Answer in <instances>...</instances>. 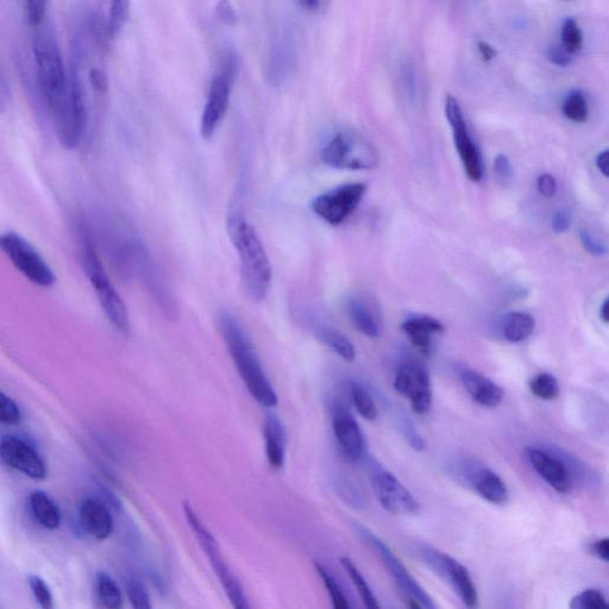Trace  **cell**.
Here are the masks:
<instances>
[{
    "label": "cell",
    "instance_id": "1",
    "mask_svg": "<svg viewBox=\"0 0 609 609\" xmlns=\"http://www.w3.org/2000/svg\"><path fill=\"white\" fill-rule=\"evenodd\" d=\"M35 31L34 54L41 98L62 146L66 149L77 148L87 125L84 87L80 77L81 58L73 54L71 72L68 74L53 28L45 21Z\"/></svg>",
    "mask_w": 609,
    "mask_h": 609
},
{
    "label": "cell",
    "instance_id": "2",
    "mask_svg": "<svg viewBox=\"0 0 609 609\" xmlns=\"http://www.w3.org/2000/svg\"><path fill=\"white\" fill-rule=\"evenodd\" d=\"M226 226L240 260L244 293L254 303H261L268 297L273 279L272 265L265 246L253 224L241 213H231Z\"/></svg>",
    "mask_w": 609,
    "mask_h": 609
},
{
    "label": "cell",
    "instance_id": "3",
    "mask_svg": "<svg viewBox=\"0 0 609 609\" xmlns=\"http://www.w3.org/2000/svg\"><path fill=\"white\" fill-rule=\"evenodd\" d=\"M219 328H221L231 359L251 397L266 408L278 405V395L267 378L260 357L240 322L231 313L225 312L219 318Z\"/></svg>",
    "mask_w": 609,
    "mask_h": 609
},
{
    "label": "cell",
    "instance_id": "4",
    "mask_svg": "<svg viewBox=\"0 0 609 609\" xmlns=\"http://www.w3.org/2000/svg\"><path fill=\"white\" fill-rule=\"evenodd\" d=\"M81 261L87 278H89L94 292H96L100 305L103 307L106 317L111 324L128 335L130 332V319L124 300L113 286L108 273H106L102 260L94 244L91 231L84 222L78 226Z\"/></svg>",
    "mask_w": 609,
    "mask_h": 609
},
{
    "label": "cell",
    "instance_id": "5",
    "mask_svg": "<svg viewBox=\"0 0 609 609\" xmlns=\"http://www.w3.org/2000/svg\"><path fill=\"white\" fill-rule=\"evenodd\" d=\"M182 507H184L188 525H190L194 535L198 538L199 544L202 546L205 555L209 558L211 567L213 571H215L219 582H221L231 605L237 609H248L250 606L246 594H244L240 581H238L236 575L232 573L229 565L226 564L216 538L213 537L210 530L207 529L202 519L199 518L197 512L193 510V507L188 504L187 501L184 502Z\"/></svg>",
    "mask_w": 609,
    "mask_h": 609
},
{
    "label": "cell",
    "instance_id": "6",
    "mask_svg": "<svg viewBox=\"0 0 609 609\" xmlns=\"http://www.w3.org/2000/svg\"><path fill=\"white\" fill-rule=\"evenodd\" d=\"M356 535L360 537L364 544L368 545L384 563L388 573L391 574L395 583L405 596L408 607L435 609L436 604L425 589L419 585L416 579L410 574L403 563L394 552L388 548L384 541L362 525H355Z\"/></svg>",
    "mask_w": 609,
    "mask_h": 609
},
{
    "label": "cell",
    "instance_id": "7",
    "mask_svg": "<svg viewBox=\"0 0 609 609\" xmlns=\"http://www.w3.org/2000/svg\"><path fill=\"white\" fill-rule=\"evenodd\" d=\"M238 66L240 65H238L237 56L232 52L226 54L221 69L212 80L202 119H200V134L204 140H211L216 134L229 109Z\"/></svg>",
    "mask_w": 609,
    "mask_h": 609
},
{
    "label": "cell",
    "instance_id": "8",
    "mask_svg": "<svg viewBox=\"0 0 609 609\" xmlns=\"http://www.w3.org/2000/svg\"><path fill=\"white\" fill-rule=\"evenodd\" d=\"M322 161L331 168L363 171L379 165V154L363 138L350 133H338L325 144Z\"/></svg>",
    "mask_w": 609,
    "mask_h": 609
},
{
    "label": "cell",
    "instance_id": "9",
    "mask_svg": "<svg viewBox=\"0 0 609 609\" xmlns=\"http://www.w3.org/2000/svg\"><path fill=\"white\" fill-rule=\"evenodd\" d=\"M0 250L18 272L34 285L49 288L55 285L56 276L47 261L24 237L10 231L0 236Z\"/></svg>",
    "mask_w": 609,
    "mask_h": 609
},
{
    "label": "cell",
    "instance_id": "10",
    "mask_svg": "<svg viewBox=\"0 0 609 609\" xmlns=\"http://www.w3.org/2000/svg\"><path fill=\"white\" fill-rule=\"evenodd\" d=\"M367 469L376 498L386 511L395 516H413L420 511L412 493L374 457H367Z\"/></svg>",
    "mask_w": 609,
    "mask_h": 609
},
{
    "label": "cell",
    "instance_id": "11",
    "mask_svg": "<svg viewBox=\"0 0 609 609\" xmlns=\"http://www.w3.org/2000/svg\"><path fill=\"white\" fill-rule=\"evenodd\" d=\"M417 551L420 560L454 589L464 605L469 608L479 605V594L472 575L463 564L431 546H419Z\"/></svg>",
    "mask_w": 609,
    "mask_h": 609
},
{
    "label": "cell",
    "instance_id": "12",
    "mask_svg": "<svg viewBox=\"0 0 609 609\" xmlns=\"http://www.w3.org/2000/svg\"><path fill=\"white\" fill-rule=\"evenodd\" d=\"M366 192L367 186L361 182L341 185L319 194L311 209L325 223L341 225L357 210Z\"/></svg>",
    "mask_w": 609,
    "mask_h": 609
},
{
    "label": "cell",
    "instance_id": "13",
    "mask_svg": "<svg viewBox=\"0 0 609 609\" xmlns=\"http://www.w3.org/2000/svg\"><path fill=\"white\" fill-rule=\"evenodd\" d=\"M445 116L452 129L455 148L466 172L467 177L473 182H480L483 178V162L480 149L470 135L466 119L457 99L448 94L445 99Z\"/></svg>",
    "mask_w": 609,
    "mask_h": 609
},
{
    "label": "cell",
    "instance_id": "14",
    "mask_svg": "<svg viewBox=\"0 0 609 609\" xmlns=\"http://www.w3.org/2000/svg\"><path fill=\"white\" fill-rule=\"evenodd\" d=\"M131 250V260L136 266L137 273L141 275L143 284L156 304L159 305L165 316L171 320H178L179 306L171 290H169L166 280L163 279L158 266L152 256L148 253L146 246L140 241L133 242Z\"/></svg>",
    "mask_w": 609,
    "mask_h": 609
},
{
    "label": "cell",
    "instance_id": "15",
    "mask_svg": "<svg viewBox=\"0 0 609 609\" xmlns=\"http://www.w3.org/2000/svg\"><path fill=\"white\" fill-rule=\"evenodd\" d=\"M394 388L411 401L414 413L419 416L429 413L433 403L430 374L423 364L406 362L401 364L394 378Z\"/></svg>",
    "mask_w": 609,
    "mask_h": 609
},
{
    "label": "cell",
    "instance_id": "16",
    "mask_svg": "<svg viewBox=\"0 0 609 609\" xmlns=\"http://www.w3.org/2000/svg\"><path fill=\"white\" fill-rule=\"evenodd\" d=\"M527 461L535 472L557 493L567 494L573 488V469L560 455L548 449L531 447L526 449Z\"/></svg>",
    "mask_w": 609,
    "mask_h": 609
},
{
    "label": "cell",
    "instance_id": "17",
    "mask_svg": "<svg viewBox=\"0 0 609 609\" xmlns=\"http://www.w3.org/2000/svg\"><path fill=\"white\" fill-rule=\"evenodd\" d=\"M0 458L17 472L33 480H43L47 476L46 463L37 451L22 438L8 436L0 441Z\"/></svg>",
    "mask_w": 609,
    "mask_h": 609
},
{
    "label": "cell",
    "instance_id": "18",
    "mask_svg": "<svg viewBox=\"0 0 609 609\" xmlns=\"http://www.w3.org/2000/svg\"><path fill=\"white\" fill-rule=\"evenodd\" d=\"M458 475L489 504L501 506L507 504L510 499L505 481L492 469L479 466L477 463H464Z\"/></svg>",
    "mask_w": 609,
    "mask_h": 609
},
{
    "label": "cell",
    "instance_id": "19",
    "mask_svg": "<svg viewBox=\"0 0 609 609\" xmlns=\"http://www.w3.org/2000/svg\"><path fill=\"white\" fill-rule=\"evenodd\" d=\"M332 428L339 448L350 461H360L367 456V445L359 423L347 408L337 405L332 412Z\"/></svg>",
    "mask_w": 609,
    "mask_h": 609
},
{
    "label": "cell",
    "instance_id": "20",
    "mask_svg": "<svg viewBox=\"0 0 609 609\" xmlns=\"http://www.w3.org/2000/svg\"><path fill=\"white\" fill-rule=\"evenodd\" d=\"M458 376H460L464 389L476 404L486 408H495L504 399V389L476 370L463 367L458 370Z\"/></svg>",
    "mask_w": 609,
    "mask_h": 609
},
{
    "label": "cell",
    "instance_id": "21",
    "mask_svg": "<svg viewBox=\"0 0 609 609\" xmlns=\"http://www.w3.org/2000/svg\"><path fill=\"white\" fill-rule=\"evenodd\" d=\"M80 524L83 530L97 541H106L115 527L109 507L94 499H86L81 504Z\"/></svg>",
    "mask_w": 609,
    "mask_h": 609
},
{
    "label": "cell",
    "instance_id": "22",
    "mask_svg": "<svg viewBox=\"0 0 609 609\" xmlns=\"http://www.w3.org/2000/svg\"><path fill=\"white\" fill-rule=\"evenodd\" d=\"M401 330L419 353L429 355L432 350L433 338L443 334L444 325L436 318L419 316L407 319L401 325Z\"/></svg>",
    "mask_w": 609,
    "mask_h": 609
},
{
    "label": "cell",
    "instance_id": "23",
    "mask_svg": "<svg viewBox=\"0 0 609 609\" xmlns=\"http://www.w3.org/2000/svg\"><path fill=\"white\" fill-rule=\"evenodd\" d=\"M263 436H265L266 455L269 464L274 469L285 466L287 435L284 424L275 414L269 413L263 424Z\"/></svg>",
    "mask_w": 609,
    "mask_h": 609
},
{
    "label": "cell",
    "instance_id": "24",
    "mask_svg": "<svg viewBox=\"0 0 609 609\" xmlns=\"http://www.w3.org/2000/svg\"><path fill=\"white\" fill-rule=\"evenodd\" d=\"M347 313L350 322L362 335L369 338H379L381 324L378 312L374 306L362 297H353L347 301Z\"/></svg>",
    "mask_w": 609,
    "mask_h": 609
},
{
    "label": "cell",
    "instance_id": "25",
    "mask_svg": "<svg viewBox=\"0 0 609 609\" xmlns=\"http://www.w3.org/2000/svg\"><path fill=\"white\" fill-rule=\"evenodd\" d=\"M312 330L313 335L316 336L318 341L334 351L342 360L349 363L355 361L356 350L354 344L341 331H338L334 326L322 322L315 323Z\"/></svg>",
    "mask_w": 609,
    "mask_h": 609
},
{
    "label": "cell",
    "instance_id": "26",
    "mask_svg": "<svg viewBox=\"0 0 609 609\" xmlns=\"http://www.w3.org/2000/svg\"><path fill=\"white\" fill-rule=\"evenodd\" d=\"M30 508L34 517L48 530H55L61 524V512L46 493L34 492L30 495Z\"/></svg>",
    "mask_w": 609,
    "mask_h": 609
},
{
    "label": "cell",
    "instance_id": "27",
    "mask_svg": "<svg viewBox=\"0 0 609 609\" xmlns=\"http://www.w3.org/2000/svg\"><path fill=\"white\" fill-rule=\"evenodd\" d=\"M535 326V318L529 315V313L512 312L504 319V324H502V335H504L508 342H523L533 334Z\"/></svg>",
    "mask_w": 609,
    "mask_h": 609
},
{
    "label": "cell",
    "instance_id": "28",
    "mask_svg": "<svg viewBox=\"0 0 609 609\" xmlns=\"http://www.w3.org/2000/svg\"><path fill=\"white\" fill-rule=\"evenodd\" d=\"M97 596L100 605L105 608L118 609L123 605L121 589L109 574L100 573L96 577Z\"/></svg>",
    "mask_w": 609,
    "mask_h": 609
},
{
    "label": "cell",
    "instance_id": "29",
    "mask_svg": "<svg viewBox=\"0 0 609 609\" xmlns=\"http://www.w3.org/2000/svg\"><path fill=\"white\" fill-rule=\"evenodd\" d=\"M341 564L344 570L347 571L350 580L353 581L357 592H359L361 596L364 606L370 609L380 608L379 601L376 599L372 588L369 587L368 582L366 579H364L361 571L357 569L354 562L349 560V558L344 557L341 560Z\"/></svg>",
    "mask_w": 609,
    "mask_h": 609
},
{
    "label": "cell",
    "instance_id": "30",
    "mask_svg": "<svg viewBox=\"0 0 609 609\" xmlns=\"http://www.w3.org/2000/svg\"><path fill=\"white\" fill-rule=\"evenodd\" d=\"M350 395L353 399L356 411L367 420H375L379 416V407L376 405L372 394L359 382H351Z\"/></svg>",
    "mask_w": 609,
    "mask_h": 609
},
{
    "label": "cell",
    "instance_id": "31",
    "mask_svg": "<svg viewBox=\"0 0 609 609\" xmlns=\"http://www.w3.org/2000/svg\"><path fill=\"white\" fill-rule=\"evenodd\" d=\"M130 14V0H110L108 24L106 33L110 37H116L121 33Z\"/></svg>",
    "mask_w": 609,
    "mask_h": 609
},
{
    "label": "cell",
    "instance_id": "32",
    "mask_svg": "<svg viewBox=\"0 0 609 609\" xmlns=\"http://www.w3.org/2000/svg\"><path fill=\"white\" fill-rule=\"evenodd\" d=\"M530 389L537 398L551 401L560 395V384L554 375L542 373L535 376L530 381Z\"/></svg>",
    "mask_w": 609,
    "mask_h": 609
},
{
    "label": "cell",
    "instance_id": "33",
    "mask_svg": "<svg viewBox=\"0 0 609 609\" xmlns=\"http://www.w3.org/2000/svg\"><path fill=\"white\" fill-rule=\"evenodd\" d=\"M563 113L571 122L585 123L588 118V103L585 94L579 91L571 92L564 100Z\"/></svg>",
    "mask_w": 609,
    "mask_h": 609
},
{
    "label": "cell",
    "instance_id": "34",
    "mask_svg": "<svg viewBox=\"0 0 609 609\" xmlns=\"http://www.w3.org/2000/svg\"><path fill=\"white\" fill-rule=\"evenodd\" d=\"M316 570L320 579H322L326 590L330 595L332 605H334L337 609H348L349 602L347 600V596L344 595L343 590L339 587L337 581L334 579L328 570H326L323 565L316 564Z\"/></svg>",
    "mask_w": 609,
    "mask_h": 609
},
{
    "label": "cell",
    "instance_id": "35",
    "mask_svg": "<svg viewBox=\"0 0 609 609\" xmlns=\"http://www.w3.org/2000/svg\"><path fill=\"white\" fill-rule=\"evenodd\" d=\"M127 593L131 606L136 609H150L152 602L146 585L138 576H130L127 581Z\"/></svg>",
    "mask_w": 609,
    "mask_h": 609
},
{
    "label": "cell",
    "instance_id": "36",
    "mask_svg": "<svg viewBox=\"0 0 609 609\" xmlns=\"http://www.w3.org/2000/svg\"><path fill=\"white\" fill-rule=\"evenodd\" d=\"M583 43L582 31L575 20L568 18L562 27V46L571 55L581 52Z\"/></svg>",
    "mask_w": 609,
    "mask_h": 609
},
{
    "label": "cell",
    "instance_id": "37",
    "mask_svg": "<svg viewBox=\"0 0 609 609\" xmlns=\"http://www.w3.org/2000/svg\"><path fill=\"white\" fill-rule=\"evenodd\" d=\"M606 596L598 589H587L571 599L573 609H601L607 607Z\"/></svg>",
    "mask_w": 609,
    "mask_h": 609
},
{
    "label": "cell",
    "instance_id": "38",
    "mask_svg": "<svg viewBox=\"0 0 609 609\" xmlns=\"http://www.w3.org/2000/svg\"><path fill=\"white\" fill-rule=\"evenodd\" d=\"M22 422V412L14 400L0 391V423L16 426Z\"/></svg>",
    "mask_w": 609,
    "mask_h": 609
},
{
    "label": "cell",
    "instance_id": "39",
    "mask_svg": "<svg viewBox=\"0 0 609 609\" xmlns=\"http://www.w3.org/2000/svg\"><path fill=\"white\" fill-rule=\"evenodd\" d=\"M49 0H25V14L31 28L45 23Z\"/></svg>",
    "mask_w": 609,
    "mask_h": 609
},
{
    "label": "cell",
    "instance_id": "40",
    "mask_svg": "<svg viewBox=\"0 0 609 609\" xmlns=\"http://www.w3.org/2000/svg\"><path fill=\"white\" fill-rule=\"evenodd\" d=\"M29 582L35 599L39 602L40 606L45 609L54 608L53 596L46 582L39 576H31Z\"/></svg>",
    "mask_w": 609,
    "mask_h": 609
},
{
    "label": "cell",
    "instance_id": "41",
    "mask_svg": "<svg viewBox=\"0 0 609 609\" xmlns=\"http://www.w3.org/2000/svg\"><path fill=\"white\" fill-rule=\"evenodd\" d=\"M580 238L583 247H585L589 254L594 256H604L607 254L606 244L602 243L599 238L594 236L589 230L582 229L580 231Z\"/></svg>",
    "mask_w": 609,
    "mask_h": 609
},
{
    "label": "cell",
    "instance_id": "42",
    "mask_svg": "<svg viewBox=\"0 0 609 609\" xmlns=\"http://www.w3.org/2000/svg\"><path fill=\"white\" fill-rule=\"evenodd\" d=\"M494 173L501 184H508L513 178V166L508 156L499 154L494 161Z\"/></svg>",
    "mask_w": 609,
    "mask_h": 609
},
{
    "label": "cell",
    "instance_id": "43",
    "mask_svg": "<svg viewBox=\"0 0 609 609\" xmlns=\"http://www.w3.org/2000/svg\"><path fill=\"white\" fill-rule=\"evenodd\" d=\"M537 190L544 198H554L557 192V181L554 175L542 174L537 181Z\"/></svg>",
    "mask_w": 609,
    "mask_h": 609
},
{
    "label": "cell",
    "instance_id": "44",
    "mask_svg": "<svg viewBox=\"0 0 609 609\" xmlns=\"http://www.w3.org/2000/svg\"><path fill=\"white\" fill-rule=\"evenodd\" d=\"M548 59L552 64L560 67H567L573 62V55L565 50L562 45L554 46L549 49Z\"/></svg>",
    "mask_w": 609,
    "mask_h": 609
},
{
    "label": "cell",
    "instance_id": "45",
    "mask_svg": "<svg viewBox=\"0 0 609 609\" xmlns=\"http://www.w3.org/2000/svg\"><path fill=\"white\" fill-rule=\"evenodd\" d=\"M217 16L225 24L234 25L237 22L236 11L229 0H221L217 4Z\"/></svg>",
    "mask_w": 609,
    "mask_h": 609
},
{
    "label": "cell",
    "instance_id": "46",
    "mask_svg": "<svg viewBox=\"0 0 609 609\" xmlns=\"http://www.w3.org/2000/svg\"><path fill=\"white\" fill-rule=\"evenodd\" d=\"M571 224V218L567 211H558L555 213L554 218H552V230L556 232V234H564L565 231H568Z\"/></svg>",
    "mask_w": 609,
    "mask_h": 609
},
{
    "label": "cell",
    "instance_id": "47",
    "mask_svg": "<svg viewBox=\"0 0 609 609\" xmlns=\"http://www.w3.org/2000/svg\"><path fill=\"white\" fill-rule=\"evenodd\" d=\"M90 80L94 90L97 92L105 93L108 91V78H106V75L102 69L92 68L90 72Z\"/></svg>",
    "mask_w": 609,
    "mask_h": 609
},
{
    "label": "cell",
    "instance_id": "48",
    "mask_svg": "<svg viewBox=\"0 0 609 609\" xmlns=\"http://www.w3.org/2000/svg\"><path fill=\"white\" fill-rule=\"evenodd\" d=\"M590 552L600 561L607 563L609 561V539L602 538L600 541L590 545Z\"/></svg>",
    "mask_w": 609,
    "mask_h": 609
},
{
    "label": "cell",
    "instance_id": "49",
    "mask_svg": "<svg viewBox=\"0 0 609 609\" xmlns=\"http://www.w3.org/2000/svg\"><path fill=\"white\" fill-rule=\"evenodd\" d=\"M9 98V86L8 83H6L2 69H0V112H3L8 108Z\"/></svg>",
    "mask_w": 609,
    "mask_h": 609
},
{
    "label": "cell",
    "instance_id": "50",
    "mask_svg": "<svg viewBox=\"0 0 609 609\" xmlns=\"http://www.w3.org/2000/svg\"><path fill=\"white\" fill-rule=\"evenodd\" d=\"M477 48H479V53H480L483 61H491L495 58V56H497V50H495L487 42H483V41L479 42V45H477Z\"/></svg>",
    "mask_w": 609,
    "mask_h": 609
},
{
    "label": "cell",
    "instance_id": "51",
    "mask_svg": "<svg viewBox=\"0 0 609 609\" xmlns=\"http://www.w3.org/2000/svg\"><path fill=\"white\" fill-rule=\"evenodd\" d=\"M100 494L103 495V498L105 500V504H108L106 506H110L113 508V510H117V511H121L122 510V504L121 501H119L115 495H113L110 491H108V489L102 487L100 488Z\"/></svg>",
    "mask_w": 609,
    "mask_h": 609
},
{
    "label": "cell",
    "instance_id": "52",
    "mask_svg": "<svg viewBox=\"0 0 609 609\" xmlns=\"http://www.w3.org/2000/svg\"><path fill=\"white\" fill-rule=\"evenodd\" d=\"M609 153L608 150H605V152H602L598 155V158H596V167H598L599 171L601 172L602 175H604L605 178H608V171H609Z\"/></svg>",
    "mask_w": 609,
    "mask_h": 609
},
{
    "label": "cell",
    "instance_id": "53",
    "mask_svg": "<svg viewBox=\"0 0 609 609\" xmlns=\"http://www.w3.org/2000/svg\"><path fill=\"white\" fill-rule=\"evenodd\" d=\"M299 2L306 10L315 11L319 6L320 0H299Z\"/></svg>",
    "mask_w": 609,
    "mask_h": 609
},
{
    "label": "cell",
    "instance_id": "54",
    "mask_svg": "<svg viewBox=\"0 0 609 609\" xmlns=\"http://www.w3.org/2000/svg\"><path fill=\"white\" fill-rule=\"evenodd\" d=\"M608 312H609V305H608V299H606L604 301V304L601 305L600 307V317L602 320H604L605 323H608Z\"/></svg>",
    "mask_w": 609,
    "mask_h": 609
}]
</instances>
